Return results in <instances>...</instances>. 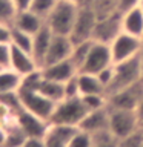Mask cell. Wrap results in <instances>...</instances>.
Returning <instances> with one entry per match:
<instances>
[{
    "mask_svg": "<svg viewBox=\"0 0 143 147\" xmlns=\"http://www.w3.org/2000/svg\"><path fill=\"white\" fill-rule=\"evenodd\" d=\"M82 3L76 0H59L46 18V23L57 35H71Z\"/></svg>",
    "mask_w": 143,
    "mask_h": 147,
    "instance_id": "obj_1",
    "label": "cell"
},
{
    "mask_svg": "<svg viewBox=\"0 0 143 147\" xmlns=\"http://www.w3.org/2000/svg\"><path fill=\"white\" fill-rule=\"evenodd\" d=\"M140 80L142 75H140V54H138L137 57H132L122 63L114 64V78L112 83L106 89V96L112 95L122 89H126V87L132 86L134 83Z\"/></svg>",
    "mask_w": 143,
    "mask_h": 147,
    "instance_id": "obj_2",
    "label": "cell"
},
{
    "mask_svg": "<svg viewBox=\"0 0 143 147\" xmlns=\"http://www.w3.org/2000/svg\"><path fill=\"white\" fill-rule=\"evenodd\" d=\"M89 113L82 101V96L77 98H65L57 103L54 113L49 119V124H66V126H80L83 118Z\"/></svg>",
    "mask_w": 143,
    "mask_h": 147,
    "instance_id": "obj_3",
    "label": "cell"
},
{
    "mask_svg": "<svg viewBox=\"0 0 143 147\" xmlns=\"http://www.w3.org/2000/svg\"><path fill=\"white\" fill-rule=\"evenodd\" d=\"M18 95H20L23 109L29 110L31 113L43 118L45 121H49L51 119L55 106H57L55 101L46 98L37 89H31V87H25V86L18 87Z\"/></svg>",
    "mask_w": 143,
    "mask_h": 147,
    "instance_id": "obj_4",
    "label": "cell"
},
{
    "mask_svg": "<svg viewBox=\"0 0 143 147\" xmlns=\"http://www.w3.org/2000/svg\"><path fill=\"white\" fill-rule=\"evenodd\" d=\"M138 123L140 119L136 110L109 109V130L118 140L128 138L138 132Z\"/></svg>",
    "mask_w": 143,
    "mask_h": 147,
    "instance_id": "obj_5",
    "label": "cell"
},
{
    "mask_svg": "<svg viewBox=\"0 0 143 147\" xmlns=\"http://www.w3.org/2000/svg\"><path fill=\"white\" fill-rule=\"evenodd\" d=\"M109 46H111V54H112V61L115 64L132 57H137L143 49V38L131 35L128 32H120Z\"/></svg>",
    "mask_w": 143,
    "mask_h": 147,
    "instance_id": "obj_6",
    "label": "cell"
},
{
    "mask_svg": "<svg viewBox=\"0 0 143 147\" xmlns=\"http://www.w3.org/2000/svg\"><path fill=\"white\" fill-rule=\"evenodd\" d=\"M95 23H97V16H95L94 9L91 8V5L83 3L80 6V11H78L74 29L71 32V35H69L72 40V43L77 45V43H80V41L91 40L92 34H94Z\"/></svg>",
    "mask_w": 143,
    "mask_h": 147,
    "instance_id": "obj_7",
    "label": "cell"
},
{
    "mask_svg": "<svg viewBox=\"0 0 143 147\" xmlns=\"http://www.w3.org/2000/svg\"><path fill=\"white\" fill-rule=\"evenodd\" d=\"M143 98V81H137L132 86L122 89L108 96L109 109H123V110H136L140 100Z\"/></svg>",
    "mask_w": 143,
    "mask_h": 147,
    "instance_id": "obj_8",
    "label": "cell"
},
{
    "mask_svg": "<svg viewBox=\"0 0 143 147\" xmlns=\"http://www.w3.org/2000/svg\"><path fill=\"white\" fill-rule=\"evenodd\" d=\"M114 64L112 61V54H111V46L101 41H95L91 48V52L88 55L86 61L83 63L80 72H88V74H99L105 67Z\"/></svg>",
    "mask_w": 143,
    "mask_h": 147,
    "instance_id": "obj_9",
    "label": "cell"
},
{
    "mask_svg": "<svg viewBox=\"0 0 143 147\" xmlns=\"http://www.w3.org/2000/svg\"><path fill=\"white\" fill-rule=\"evenodd\" d=\"M122 17H123V12L118 11V12H114L105 18H99L95 23L92 38L95 41H101V43L111 45L115 40V37L120 32H123Z\"/></svg>",
    "mask_w": 143,
    "mask_h": 147,
    "instance_id": "obj_10",
    "label": "cell"
},
{
    "mask_svg": "<svg viewBox=\"0 0 143 147\" xmlns=\"http://www.w3.org/2000/svg\"><path fill=\"white\" fill-rule=\"evenodd\" d=\"M16 121L28 138H45L49 130V121L31 113L29 110L22 109L16 115Z\"/></svg>",
    "mask_w": 143,
    "mask_h": 147,
    "instance_id": "obj_11",
    "label": "cell"
},
{
    "mask_svg": "<svg viewBox=\"0 0 143 147\" xmlns=\"http://www.w3.org/2000/svg\"><path fill=\"white\" fill-rule=\"evenodd\" d=\"M72 49H74V43H72V40H71L69 35H57V34H54L52 41H51V46H49V51H48V54H46L43 67L71 58Z\"/></svg>",
    "mask_w": 143,
    "mask_h": 147,
    "instance_id": "obj_12",
    "label": "cell"
},
{
    "mask_svg": "<svg viewBox=\"0 0 143 147\" xmlns=\"http://www.w3.org/2000/svg\"><path fill=\"white\" fill-rule=\"evenodd\" d=\"M42 71V75L48 80H54V81H59V83H66L68 80H71L72 77H76L78 72V67L77 64L72 61L71 58L68 60H63V61H59V63H54V64H49V66H45L40 69Z\"/></svg>",
    "mask_w": 143,
    "mask_h": 147,
    "instance_id": "obj_13",
    "label": "cell"
},
{
    "mask_svg": "<svg viewBox=\"0 0 143 147\" xmlns=\"http://www.w3.org/2000/svg\"><path fill=\"white\" fill-rule=\"evenodd\" d=\"M9 67L12 71H16L17 74H20L22 77H26L40 69L34 57H32V54L26 52V51L17 48L14 45H11V63H9Z\"/></svg>",
    "mask_w": 143,
    "mask_h": 147,
    "instance_id": "obj_14",
    "label": "cell"
},
{
    "mask_svg": "<svg viewBox=\"0 0 143 147\" xmlns=\"http://www.w3.org/2000/svg\"><path fill=\"white\" fill-rule=\"evenodd\" d=\"M52 37H54V32L49 28L48 23H45V25L34 34V41H32V57H34V60L37 61L40 69L43 67V64H45V58H46V54H48V51H49Z\"/></svg>",
    "mask_w": 143,
    "mask_h": 147,
    "instance_id": "obj_15",
    "label": "cell"
},
{
    "mask_svg": "<svg viewBox=\"0 0 143 147\" xmlns=\"http://www.w3.org/2000/svg\"><path fill=\"white\" fill-rule=\"evenodd\" d=\"M80 130H85L91 135L103 130H108L109 129V109H100V110H94V112H89L83 118V121L78 126Z\"/></svg>",
    "mask_w": 143,
    "mask_h": 147,
    "instance_id": "obj_16",
    "label": "cell"
},
{
    "mask_svg": "<svg viewBox=\"0 0 143 147\" xmlns=\"http://www.w3.org/2000/svg\"><path fill=\"white\" fill-rule=\"evenodd\" d=\"M45 23H46V20L43 17L37 16V14L32 12L31 9H26V11H17L16 18H14V22H12V26H16L18 29L34 35Z\"/></svg>",
    "mask_w": 143,
    "mask_h": 147,
    "instance_id": "obj_17",
    "label": "cell"
},
{
    "mask_svg": "<svg viewBox=\"0 0 143 147\" xmlns=\"http://www.w3.org/2000/svg\"><path fill=\"white\" fill-rule=\"evenodd\" d=\"M123 32L143 38V9L142 6H136L129 11L123 12L122 17Z\"/></svg>",
    "mask_w": 143,
    "mask_h": 147,
    "instance_id": "obj_18",
    "label": "cell"
},
{
    "mask_svg": "<svg viewBox=\"0 0 143 147\" xmlns=\"http://www.w3.org/2000/svg\"><path fill=\"white\" fill-rule=\"evenodd\" d=\"M40 94H43L46 98L55 101V103H60L62 100L66 98L65 95V83H59L54 80H48V78L42 77L40 83L35 87Z\"/></svg>",
    "mask_w": 143,
    "mask_h": 147,
    "instance_id": "obj_19",
    "label": "cell"
},
{
    "mask_svg": "<svg viewBox=\"0 0 143 147\" xmlns=\"http://www.w3.org/2000/svg\"><path fill=\"white\" fill-rule=\"evenodd\" d=\"M78 86H80V94L82 95H91V94H105L106 89L99 80L95 74H88V72H78Z\"/></svg>",
    "mask_w": 143,
    "mask_h": 147,
    "instance_id": "obj_20",
    "label": "cell"
},
{
    "mask_svg": "<svg viewBox=\"0 0 143 147\" xmlns=\"http://www.w3.org/2000/svg\"><path fill=\"white\" fill-rule=\"evenodd\" d=\"M23 77L11 67H5L0 71V95L11 90H17L22 86Z\"/></svg>",
    "mask_w": 143,
    "mask_h": 147,
    "instance_id": "obj_21",
    "label": "cell"
},
{
    "mask_svg": "<svg viewBox=\"0 0 143 147\" xmlns=\"http://www.w3.org/2000/svg\"><path fill=\"white\" fill-rule=\"evenodd\" d=\"M89 5L94 9L97 20H99V18H105L114 12H118L120 0H92Z\"/></svg>",
    "mask_w": 143,
    "mask_h": 147,
    "instance_id": "obj_22",
    "label": "cell"
},
{
    "mask_svg": "<svg viewBox=\"0 0 143 147\" xmlns=\"http://www.w3.org/2000/svg\"><path fill=\"white\" fill-rule=\"evenodd\" d=\"M6 132H8V136H6L5 147H23L25 141L28 140L26 133L20 129L16 119L6 127Z\"/></svg>",
    "mask_w": 143,
    "mask_h": 147,
    "instance_id": "obj_23",
    "label": "cell"
},
{
    "mask_svg": "<svg viewBox=\"0 0 143 147\" xmlns=\"http://www.w3.org/2000/svg\"><path fill=\"white\" fill-rule=\"evenodd\" d=\"M32 41H34V35H31V34H28V32L12 26V29H11V45L32 54Z\"/></svg>",
    "mask_w": 143,
    "mask_h": 147,
    "instance_id": "obj_24",
    "label": "cell"
},
{
    "mask_svg": "<svg viewBox=\"0 0 143 147\" xmlns=\"http://www.w3.org/2000/svg\"><path fill=\"white\" fill-rule=\"evenodd\" d=\"M92 45H94V40H85V41H80V43H77V45H74V49H72V55H71V60L74 63L77 64V67H78V71L82 69L83 66V63L86 61V58H88V55H89L91 52V48H92Z\"/></svg>",
    "mask_w": 143,
    "mask_h": 147,
    "instance_id": "obj_25",
    "label": "cell"
},
{
    "mask_svg": "<svg viewBox=\"0 0 143 147\" xmlns=\"http://www.w3.org/2000/svg\"><path fill=\"white\" fill-rule=\"evenodd\" d=\"M91 136H92V147H120V140L111 133L109 129L94 133Z\"/></svg>",
    "mask_w": 143,
    "mask_h": 147,
    "instance_id": "obj_26",
    "label": "cell"
},
{
    "mask_svg": "<svg viewBox=\"0 0 143 147\" xmlns=\"http://www.w3.org/2000/svg\"><path fill=\"white\" fill-rule=\"evenodd\" d=\"M82 101L85 104V107L89 112L94 110H100L108 107V96L105 94H91V95H82Z\"/></svg>",
    "mask_w": 143,
    "mask_h": 147,
    "instance_id": "obj_27",
    "label": "cell"
},
{
    "mask_svg": "<svg viewBox=\"0 0 143 147\" xmlns=\"http://www.w3.org/2000/svg\"><path fill=\"white\" fill-rule=\"evenodd\" d=\"M0 103H2L5 107H8L14 115H17V112H20V110L23 109L20 95H18V89L6 92V94H2L0 95Z\"/></svg>",
    "mask_w": 143,
    "mask_h": 147,
    "instance_id": "obj_28",
    "label": "cell"
},
{
    "mask_svg": "<svg viewBox=\"0 0 143 147\" xmlns=\"http://www.w3.org/2000/svg\"><path fill=\"white\" fill-rule=\"evenodd\" d=\"M59 0H32L31 3V11L35 12L37 16L43 17L45 20L48 18V16L51 14V11L54 9V6L57 5Z\"/></svg>",
    "mask_w": 143,
    "mask_h": 147,
    "instance_id": "obj_29",
    "label": "cell"
},
{
    "mask_svg": "<svg viewBox=\"0 0 143 147\" xmlns=\"http://www.w3.org/2000/svg\"><path fill=\"white\" fill-rule=\"evenodd\" d=\"M17 14V8L12 0H0V23L12 25Z\"/></svg>",
    "mask_w": 143,
    "mask_h": 147,
    "instance_id": "obj_30",
    "label": "cell"
},
{
    "mask_svg": "<svg viewBox=\"0 0 143 147\" xmlns=\"http://www.w3.org/2000/svg\"><path fill=\"white\" fill-rule=\"evenodd\" d=\"M68 147H92V136L91 133H88L85 130H80L72 136V140L69 141Z\"/></svg>",
    "mask_w": 143,
    "mask_h": 147,
    "instance_id": "obj_31",
    "label": "cell"
},
{
    "mask_svg": "<svg viewBox=\"0 0 143 147\" xmlns=\"http://www.w3.org/2000/svg\"><path fill=\"white\" fill-rule=\"evenodd\" d=\"M65 95H66V98H77V96H82L80 86H78V74L65 83Z\"/></svg>",
    "mask_w": 143,
    "mask_h": 147,
    "instance_id": "obj_32",
    "label": "cell"
},
{
    "mask_svg": "<svg viewBox=\"0 0 143 147\" xmlns=\"http://www.w3.org/2000/svg\"><path fill=\"white\" fill-rule=\"evenodd\" d=\"M120 147H143V132H136L134 135L120 140Z\"/></svg>",
    "mask_w": 143,
    "mask_h": 147,
    "instance_id": "obj_33",
    "label": "cell"
},
{
    "mask_svg": "<svg viewBox=\"0 0 143 147\" xmlns=\"http://www.w3.org/2000/svg\"><path fill=\"white\" fill-rule=\"evenodd\" d=\"M11 63V43H0V66L9 67Z\"/></svg>",
    "mask_w": 143,
    "mask_h": 147,
    "instance_id": "obj_34",
    "label": "cell"
},
{
    "mask_svg": "<svg viewBox=\"0 0 143 147\" xmlns=\"http://www.w3.org/2000/svg\"><path fill=\"white\" fill-rule=\"evenodd\" d=\"M97 77L101 81V84L105 86V89H108V86L112 83V78H114V64H111V66L105 67L103 71H100L97 74Z\"/></svg>",
    "mask_w": 143,
    "mask_h": 147,
    "instance_id": "obj_35",
    "label": "cell"
},
{
    "mask_svg": "<svg viewBox=\"0 0 143 147\" xmlns=\"http://www.w3.org/2000/svg\"><path fill=\"white\" fill-rule=\"evenodd\" d=\"M45 141H46V147H68V141L59 138L57 135L51 133L49 130H48V133H46V136H45Z\"/></svg>",
    "mask_w": 143,
    "mask_h": 147,
    "instance_id": "obj_36",
    "label": "cell"
},
{
    "mask_svg": "<svg viewBox=\"0 0 143 147\" xmlns=\"http://www.w3.org/2000/svg\"><path fill=\"white\" fill-rule=\"evenodd\" d=\"M11 29L12 25L0 23V43H11Z\"/></svg>",
    "mask_w": 143,
    "mask_h": 147,
    "instance_id": "obj_37",
    "label": "cell"
},
{
    "mask_svg": "<svg viewBox=\"0 0 143 147\" xmlns=\"http://www.w3.org/2000/svg\"><path fill=\"white\" fill-rule=\"evenodd\" d=\"M136 6H140V0H120L118 11L120 12H126V11H129V9H132Z\"/></svg>",
    "mask_w": 143,
    "mask_h": 147,
    "instance_id": "obj_38",
    "label": "cell"
},
{
    "mask_svg": "<svg viewBox=\"0 0 143 147\" xmlns=\"http://www.w3.org/2000/svg\"><path fill=\"white\" fill-rule=\"evenodd\" d=\"M23 147H46L45 138H28Z\"/></svg>",
    "mask_w": 143,
    "mask_h": 147,
    "instance_id": "obj_39",
    "label": "cell"
},
{
    "mask_svg": "<svg viewBox=\"0 0 143 147\" xmlns=\"http://www.w3.org/2000/svg\"><path fill=\"white\" fill-rule=\"evenodd\" d=\"M14 5H16L17 11H26V9L31 8L32 0H12Z\"/></svg>",
    "mask_w": 143,
    "mask_h": 147,
    "instance_id": "obj_40",
    "label": "cell"
},
{
    "mask_svg": "<svg viewBox=\"0 0 143 147\" xmlns=\"http://www.w3.org/2000/svg\"><path fill=\"white\" fill-rule=\"evenodd\" d=\"M6 136H8L6 127H2V126H0V147H5V142H6Z\"/></svg>",
    "mask_w": 143,
    "mask_h": 147,
    "instance_id": "obj_41",
    "label": "cell"
},
{
    "mask_svg": "<svg viewBox=\"0 0 143 147\" xmlns=\"http://www.w3.org/2000/svg\"><path fill=\"white\" fill-rule=\"evenodd\" d=\"M136 112H137V115H138V119H142V118H143V98L140 100V103H138Z\"/></svg>",
    "mask_w": 143,
    "mask_h": 147,
    "instance_id": "obj_42",
    "label": "cell"
},
{
    "mask_svg": "<svg viewBox=\"0 0 143 147\" xmlns=\"http://www.w3.org/2000/svg\"><path fill=\"white\" fill-rule=\"evenodd\" d=\"M140 75H142V81H143V49L140 51Z\"/></svg>",
    "mask_w": 143,
    "mask_h": 147,
    "instance_id": "obj_43",
    "label": "cell"
},
{
    "mask_svg": "<svg viewBox=\"0 0 143 147\" xmlns=\"http://www.w3.org/2000/svg\"><path fill=\"white\" fill-rule=\"evenodd\" d=\"M138 130H140V132H143V118L140 119V123H138Z\"/></svg>",
    "mask_w": 143,
    "mask_h": 147,
    "instance_id": "obj_44",
    "label": "cell"
},
{
    "mask_svg": "<svg viewBox=\"0 0 143 147\" xmlns=\"http://www.w3.org/2000/svg\"><path fill=\"white\" fill-rule=\"evenodd\" d=\"M91 2H92V0H83V3H88V5H89Z\"/></svg>",
    "mask_w": 143,
    "mask_h": 147,
    "instance_id": "obj_45",
    "label": "cell"
},
{
    "mask_svg": "<svg viewBox=\"0 0 143 147\" xmlns=\"http://www.w3.org/2000/svg\"><path fill=\"white\" fill-rule=\"evenodd\" d=\"M140 6H142V9H143V0H140Z\"/></svg>",
    "mask_w": 143,
    "mask_h": 147,
    "instance_id": "obj_46",
    "label": "cell"
},
{
    "mask_svg": "<svg viewBox=\"0 0 143 147\" xmlns=\"http://www.w3.org/2000/svg\"><path fill=\"white\" fill-rule=\"evenodd\" d=\"M76 2H78V3H82V5H83V0H76Z\"/></svg>",
    "mask_w": 143,
    "mask_h": 147,
    "instance_id": "obj_47",
    "label": "cell"
},
{
    "mask_svg": "<svg viewBox=\"0 0 143 147\" xmlns=\"http://www.w3.org/2000/svg\"><path fill=\"white\" fill-rule=\"evenodd\" d=\"M2 69H5V67H2V66H0V71H2Z\"/></svg>",
    "mask_w": 143,
    "mask_h": 147,
    "instance_id": "obj_48",
    "label": "cell"
}]
</instances>
